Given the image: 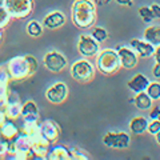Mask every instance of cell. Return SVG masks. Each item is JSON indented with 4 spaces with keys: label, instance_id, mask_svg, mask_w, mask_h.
<instances>
[{
    "label": "cell",
    "instance_id": "cell-1",
    "mask_svg": "<svg viewBox=\"0 0 160 160\" xmlns=\"http://www.w3.org/2000/svg\"><path fill=\"white\" fill-rule=\"evenodd\" d=\"M39 67L38 60L32 55H23V56H15L7 63V68L9 72L11 80L15 82H23L27 78L32 76Z\"/></svg>",
    "mask_w": 160,
    "mask_h": 160
},
{
    "label": "cell",
    "instance_id": "cell-2",
    "mask_svg": "<svg viewBox=\"0 0 160 160\" xmlns=\"http://www.w3.org/2000/svg\"><path fill=\"white\" fill-rule=\"evenodd\" d=\"M96 20V4L93 0H75L72 6V22L78 28L92 27Z\"/></svg>",
    "mask_w": 160,
    "mask_h": 160
},
{
    "label": "cell",
    "instance_id": "cell-3",
    "mask_svg": "<svg viewBox=\"0 0 160 160\" xmlns=\"http://www.w3.org/2000/svg\"><path fill=\"white\" fill-rule=\"evenodd\" d=\"M96 67L104 75L116 73L122 67L116 49L107 48L99 51V53L96 55Z\"/></svg>",
    "mask_w": 160,
    "mask_h": 160
},
{
    "label": "cell",
    "instance_id": "cell-4",
    "mask_svg": "<svg viewBox=\"0 0 160 160\" xmlns=\"http://www.w3.org/2000/svg\"><path fill=\"white\" fill-rule=\"evenodd\" d=\"M71 76L79 83H87L95 76V67L91 62L80 59L71 66Z\"/></svg>",
    "mask_w": 160,
    "mask_h": 160
},
{
    "label": "cell",
    "instance_id": "cell-5",
    "mask_svg": "<svg viewBox=\"0 0 160 160\" xmlns=\"http://www.w3.org/2000/svg\"><path fill=\"white\" fill-rule=\"evenodd\" d=\"M7 11L11 18L24 19L31 15L33 9V0H6Z\"/></svg>",
    "mask_w": 160,
    "mask_h": 160
},
{
    "label": "cell",
    "instance_id": "cell-6",
    "mask_svg": "<svg viewBox=\"0 0 160 160\" xmlns=\"http://www.w3.org/2000/svg\"><path fill=\"white\" fill-rule=\"evenodd\" d=\"M131 136L124 131H108L103 136V144L108 148L124 149L129 147Z\"/></svg>",
    "mask_w": 160,
    "mask_h": 160
},
{
    "label": "cell",
    "instance_id": "cell-7",
    "mask_svg": "<svg viewBox=\"0 0 160 160\" xmlns=\"http://www.w3.org/2000/svg\"><path fill=\"white\" fill-rule=\"evenodd\" d=\"M78 51L83 58L96 56L100 51V43L92 38V35H80L78 40Z\"/></svg>",
    "mask_w": 160,
    "mask_h": 160
},
{
    "label": "cell",
    "instance_id": "cell-8",
    "mask_svg": "<svg viewBox=\"0 0 160 160\" xmlns=\"http://www.w3.org/2000/svg\"><path fill=\"white\" fill-rule=\"evenodd\" d=\"M44 67L51 72H60L67 67V59L59 51H49L43 58Z\"/></svg>",
    "mask_w": 160,
    "mask_h": 160
},
{
    "label": "cell",
    "instance_id": "cell-9",
    "mask_svg": "<svg viewBox=\"0 0 160 160\" xmlns=\"http://www.w3.org/2000/svg\"><path fill=\"white\" fill-rule=\"evenodd\" d=\"M118 51L120 63H122V67L126 69H132L138 66L139 62V55L136 53V51L131 47V46H116L115 48Z\"/></svg>",
    "mask_w": 160,
    "mask_h": 160
},
{
    "label": "cell",
    "instance_id": "cell-10",
    "mask_svg": "<svg viewBox=\"0 0 160 160\" xmlns=\"http://www.w3.org/2000/svg\"><path fill=\"white\" fill-rule=\"evenodd\" d=\"M68 95V88L64 83L58 82L52 84L51 87L47 88L46 91V98L48 99V102H51L52 104H60L67 99Z\"/></svg>",
    "mask_w": 160,
    "mask_h": 160
},
{
    "label": "cell",
    "instance_id": "cell-11",
    "mask_svg": "<svg viewBox=\"0 0 160 160\" xmlns=\"http://www.w3.org/2000/svg\"><path fill=\"white\" fill-rule=\"evenodd\" d=\"M22 106H23V104L20 103L19 95L11 91V93H9V98H8V102H7V104L3 108L7 119L16 120V119H19L20 116H22Z\"/></svg>",
    "mask_w": 160,
    "mask_h": 160
},
{
    "label": "cell",
    "instance_id": "cell-12",
    "mask_svg": "<svg viewBox=\"0 0 160 160\" xmlns=\"http://www.w3.org/2000/svg\"><path fill=\"white\" fill-rule=\"evenodd\" d=\"M40 129H42V133L44 135V138L48 139L51 144H55L58 142L60 132H62L59 124L51 119H47V120H44L43 123H40Z\"/></svg>",
    "mask_w": 160,
    "mask_h": 160
},
{
    "label": "cell",
    "instance_id": "cell-13",
    "mask_svg": "<svg viewBox=\"0 0 160 160\" xmlns=\"http://www.w3.org/2000/svg\"><path fill=\"white\" fill-rule=\"evenodd\" d=\"M129 46L136 51L139 58H151V56H153L155 49H156V47H155L153 44H151L149 42H147V40H144V39L143 40L133 39V40L129 42Z\"/></svg>",
    "mask_w": 160,
    "mask_h": 160
},
{
    "label": "cell",
    "instance_id": "cell-14",
    "mask_svg": "<svg viewBox=\"0 0 160 160\" xmlns=\"http://www.w3.org/2000/svg\"><path fill=\"white\" fill-rule=\"evenodd\" d=\"M149 79L143 73H136L135 76H132L131 79L128 80L127 86L128 88L131 89L133 93H139V92H143V91H147V88L149 86Z\"/></svg>",
    "mask_w": 160,
    "mask_h": 160
},
{
    "label": "cell",
    "instance_id": "cell-15",
    "mask_svg": "<svg viewBox=\"0 0 160 160\" xmlns=\"http://www.w3.org/2000/svg\"><path fill=\"white\" fill-rule=\"evenodd\" d=\"M66 24V15L62 11H53L48 13L43 20V26L48 29H56Z\"/></svg>",
    "mask_w": 160,
    "mask_h": 160
},
{
    "label": "cell",
    "instance_id": "cell-16",
    "mask_svg": "<svg viewBox=\"0 0 160 160\" xmlns=\"http://www.w3.org/2000/svg\"><path fill=\"white\" fill-rule=\"evenodd\" d=\"M22 118L24 122H38L39 120V108L33 100H27L22 106Z\"/></svg>",
    "mask_w": 160,
    "mask_h": 160
},
{
    "label": "cell",
    "instance_id": "cell-17",
    "mask_svg": "<svg viewBox=\"0 0 160 160\" xmlns=\"http://www.w3.org/2000/svg\"><path fill=\"white\" fill-rule=\"evenodd\" d=\"M19 133H20L19 132V128L16 127V124L13 123V120L7 119L6 122H4L2 126H0V135H2V138L7 139L8 142L13 140Z\"/></svg>",
    "mask_w": 160,
    "mask_h": 160
},
{
    "label": "cell",
    "instance_id": "cell-18",
    "mask_svg": "<svg viewBox=\"0 0 160 160\" xmlns=\"http://www.w3.org/2000/svg\"><path fill=\"white\" fill-rule=\"evenodd\" d=\"M148 119L144 116H136L129 122V131L133 135H143L148 131Z\"/></svg>",
    "mask_w": 160,
    "mask_h": 160
},
{
    "label": "cell",
    "instance_id": "cell-19",
    "mask_svg": "<svg viewBox=\"0 0 160 160\" xmlns=\"http://www.w3.org/2000/svg\"><path fill=\"white\" fill-rule=\"evenodd\" d=\"M133 104L136 106V108L142 109V111H148V109H151L153 106V100L146 91H143V92L135 93Z\"/></svg>",
    "mask_w": 160,
    "mask_h": 160
},
{
    "label": "cell",
    "instance_id": "cell-20",
    "mask_svg": "<svg viewBox=\"0 0 160 160\" xmlns=\"http://www.w3.org/2000/svg\"><path fill=\"white\" fill-rule=\"evenodd\" d=\"M47 159L49 160H71V153L69 149L64 146H53L48 152Z\"/></svg>",
    "mask_w": 160,
    "mask_h": 160
},
{
    "label": "cell",
    "instance_id": "cell-21",
    "mask_svg": "<svg viewBox=\"0 0 160 160\" xmlns=\"http://www.w3.org/2000/svg\"><path fill=\"white\" fill-rule=\"evenodd\" d=\"M143 39L153 44L155 47L160 46V26H149L144 29Z\"/></svg>",
    "mask_w": 160,
    "mask_h": 160
},
{
    "label": "cell",
    "instance_id": "cell-22",
    "mask_svg": "<svg viewBox=\"0 0 160 160\" xmlns=\"http://www.w3.org/2000/svg\"><path fill=\"white\" fill-rule=\"evenodd\" d=\"M43 27L44 26H42L39 22H36V20H31L27 26V33L31 38H38L43 33Z\"/></svg>",
    "mask_w": 160,
    "mask_h": 160
},
{
    "label": "cell",
    "instance_id": "cell-23",
    "mask_svg": "<svg viewBox=\"0 0 160 160\" xmlns=\"http://www.w3.org/2000/svg\"><path fill=\"white\" fill-rule=\"evenodd\" d=\"M8 84L9 83L0 82V108H4V106H6L8 102L9 93H11V89H9Z\"/></svg>",
    "mask_w": 160,
    "mask_h": 160
},
{
    "label": "cell",
    "instance_id": "cell-24",
    "mask_svg": "<svg viewBox=\"0 0 160 160\" xmlns=\"http://www.w3.org/2000/svg\"><path fill=\"white\" fill-rule=\"evenodd\" d=\"M146 92L151 96V99L153 100V102L160 100V83L159 82H151Z\"/></svg>",
    "mask_w": 160,
    "mask_h": 160
},
{
    "label": "cell",
    "instance_id": "cell-25",
    "mask_svg": "<svg viewBox=\"0 0 160 160\" xmlns=\"http://www.w3.org/2000/svg\"><path fill=\"white\" fill-rule=\"evenodd\" d=\"M91 35H92V38L95 40H98L100 44L104 43L108 39V32L103 27H93L92 31H91Z\"/></svg>",
    "mask_w": 160,
    "mask_h": 160
},
{
    "label": "cell",
    "instance_id": "cell-26",
    "mask_svg": "<svg viewBox=\"0 0 160 160\" xmlns=\"http://www.w3.org/2000/svg\"><path fill=\"white\" fill-rule=\"evenodd\" d=\"M139 16L142 18V20L144 23H151L155 19L153 13L151 11V7H140L139 8Z\"/></svg>",
    "mask_w": 160,
    "mask_h": 160
},
{
    "label": "cell",
    "instance_id": "cell-27",
    "mask_svg": "<svg viewBox=\"0 0 160 160\" xmlns=\"http://www.w3.org/2000/svg\"><path fill=\"white\" fill-rule=\"evenodd\" d=\"M153 59H155V66L152 68V73L155 78H160V46H158L156 49H155Z\"/></svg>",
    "mask_w": 160,
    "mask_h": 160
},
{
    "label": "cell",
    "instance_id": "cell-28",
    "mask_svg": "<svg viewBox=\"0 0 160 160\" xmlns=\"http://www.w3.org/2000/svg\"><path fill=\"white\" fill-rule=\"evenodd\" d=\"M69 153H71V159H76V160H88L89 159L88 153L79 148H71L69 149Z\"/></svg>",
    "mask_w": 160,
    "mask_h": 160
},
{
    "label": "cell",
    "instance_id": "cell-29",
    "mask_svg": "<svg viewBox=\"0 0 160 160\" xmlns=\"http://www.w3.org/2000/svg\"><path fill=\"white\" fill-rule=\"evenodd\" d=\"M11 20V15L7 11L6 7H0V28L6 27Z\"/></svg>",
    "mask_w": 160,
    "mask_h": 160
},
{
    "label": "cell",
    "instance_id": "cell-30",
    "mask_svg": "<svg viewBox=\"0 0 160 160\" xmlns=\"http://www.w3.org/2000/svg\"><path fill=\"white\" fill-rule=\"evenodd\" d=\"M159 131H160V120H151L148 124V132L155 136Z\"/></svg>",
    "mask_w": 160,
    "mask_h": 160
},
{
    "label": "cell",
    "instance_id": "cell-31",
    "mask_svg": "<svg viewBox=\"0 0 160 160\" xmlns=\"http://www.w3.org/2000/svg\"><path fill=\"white\" fill-rule=\"evenodd\" d=\"M8 149H9V142L7 139H0V156L8 153Z\"/></svg>",
    "mask_w": 160,
    "mask_h": 160
},
{
    "label": "cell",
    "instance_id": "cell-32",
    "mask_svg": "<svg viewBox=\"0 0 160 160\" xmlns=\"http://www.w3.org/2000/svg\"><path fill=\"white\" fill-rule=\"evenodd\" d=\"M149 119L151 120H160V107H152L149 112Z\"/></svg>",
    "mask_w": 160,
    "mask_h": 160
},
{
    "label": "cell",
    "instance_id": "cell-33",
    "mask_svg": "<svg viewBox=\"0 0 160 160\" xmlns=\"http://www.w3.org/2000/svg\"><path fill=\"white\" fill-rule=\"evenodd\" d=\"M151 11H152V13H153L155 19H160V4L152 3V4H151Z\"/></svg>",
    "mask_w": 160,
    "mask_h": 160
},
{
    "label": "cell",
    "instance_id": "cell-34",
    "mask_svg": "<svg viewBox=\"0 0 160 160\" xmlns=\"http://www.w3.org/2000/svg\"><path fill=\"white\" fill-rule=\"evenodd\" d=\"M118 4H120V6H128V7H131L132 6V0H115Z\"/></svg>",
    "mask_w": 160,
    "mask_h": 160
},
{
    "label": "cell",
    "instance_id": "cell-35",
    "mask_svg": "<svg viewBox=\"0 0 160 160\" xmlns=\"http://www.w3.org/2000/svg\"><path fill=\"white\" fill-rule=\"evenodd\" d=\"M6 120H7V116H6V113H4V109L0 108V126H2Z\"/></svg>",
    "mask_w": 160,
    "mask_h": 160
},
{
    "label": "cell",
    "instance_id": "cell-36",
    "mask_svg": "<svg viewBox=\"0 0 160 160\" xmlns=\"http://www.w3.org/2000/svg\"><path fill=\"white\" fill-rule=\"evenodd\" d=\"M111 2V0H93V3L96 6H107V4Z\"/></svg>",
    "mask_w": 160,
    "mask_h": 160
},
{
    "label": "cell",
    "instance_id": "cell-37",
    "mask_svg": "<svg viewBox=\"0 0 160 160\" xmlns=\"http://www.w3.org/2000/svg\"><path fill=\"white\" fill-rule=\"evenodd\" d=\"M155 139H156V142H158V144H159V146H160V131L156 133V135H155Z\"/></svg>",
    "mask_w": 160,
    "mask_h": 160
},
{
    "label": "cell",
    "instance_id": "cell-38",
    "mask_svg": "<svg viewBox=\"0 0 160 160\" xmlns=\"http://www.w3.org/2000/svg\"><path fill=\"white\" fill-rule=\"evenodd\" d=\"M6 6V0H0V7H4Z\"/></svg>",
    "mask_w": 160,
    "mask_h": 160
},
{
    "label": "cell",
    "instance_id": "cell-39",
    "mask_svg": "<svg viewBox=\"0 0 160 160\" xmlns=\"http://www.w3.org/2000/svg\"><path fill=\"white\" fill-rule=\"evenodd\" d=\"M0 42H2V28H0Z\"/></svg>",
    "mask_w": 160,
    "mask_h": 160
}]
</instances>
